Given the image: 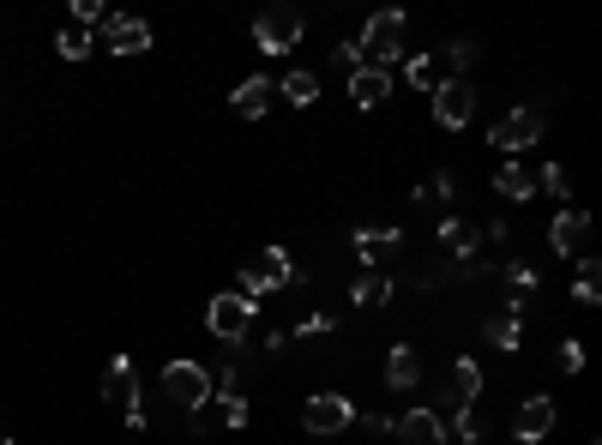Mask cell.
<instances>
[{"label":"cell","mask_w":602,"mask_h":445,"mask_svg":"<svg viewBox=\"0 0 602 445\" xmlns=\"http://www.w3.org/2000/svg\"><path fill=\"white\" fill-rule=\"evenodd\" d=\"M349 422H356V409H349V397H337V392H319V397H307V404H302V427L314 439L344 434Z\"/></svg>","instance_id":"cell-9"},{"label":"cell","mask_w":602,"mask_h":445,"mask_svg":"<svg viewBox=\"0 0 602 445\" xmlns=\"http://www.w3.org/2000/svg\"><path fill=\"white\" fill-rule=\"evenodd\" d=\"M356 55H362V67H379V72H386V67L404 55V12H374V19L362 24Z\"/></svg>","instance_id":"cell-2"},{"label":"cell","mask_w":602,"mask_h":445,"mask_svg":"<svg viewBox=\"0 0 602 445\" xmlns=\"http://www.w3.org/2000/svg\"><path fill=\"white\" fill-rule=\"evenodd\" d=\"M536 139H542V115L536 109H506L501 121L488 127V145H494V151H506V157L531 151Z\"/></svg>","instance_id":"cell-8"},{"label":"cell","mask_w":602,"mask_h":445,"mask_svg":"<svg viewBox=\"0 0 602 445\" xmlns=\"http://www.w3.org/2000/svg\"><path fill=\"white\" fill-rule=\"evenodd\" d=\"M596 295H602V265L584 254V259H579V284H572V301H579V307H596Z\"/></svg>","instance_id":"cell-23"},{"label":"cell","mask_w":602,"mask_h":445,"mask_svg":"<svg viewBox=\"0 0 602 445\" xmlns=\"http://www.w3.org/2000/svg\"><path fill=\"white\" fill-rule=\"evenodd\" d=\"M482 332H488V344H494V349H506V355L524 344V319H519V314H494L488 325H482Z\"/></svg>","instance_id":"cell-22"},{"label":"cell","mask_w":602,"mask_h":445,"mask_svg":"<svg viewBox=\"0 0 602 445\" xmlns=\"http://www.w3.org/2000/svg\"><path fill=\"white\" fill-rule=\"evenodd\" d=\"M506 289H512V301H531V295H536V271H531V265H506Z\"/></svg>","instance_id":"cell-27"},{"label":"cell","mask_w":602,"mask_h":445,"mask_svg":"<svg viewBox=\"0 0 602 445\" xmlns=\"http://www.w3.org/2000/svg\"><path fill=\"white\" fill-rule=\"evenodd\" d=\"M386 277H379V271H362L356 277V284H349V301H356V307H374V301H386Z\"/></svg>","instance_id":"cell-25"},{"label":"cell","mask_w":602,"mask_h":445,"mask_svg":"<svg viewBox=\"0 0 602 445\" xmlns=\"http://www.w3.org/2000/svg\"><path fill=\"white\" fill-rule=\"evenodd\" d=\"M476 55H482V49H476V42H470V37H458V42H446V61H452V79H464V72L476 67Z\"/></svg>","instance_id":"cell-26"},{"label":"cell","mask_w":602,"mask_h":445,"mask_svg":"<svg viewBox=\"0 0 602 445\" xmlns=\"http://www.w3.org/2000/svg\"><path fill=\"white\" fill-rule=\"evenodd\" d=\"M536 181L549 187V192H561V199H566V192H572V175H566V162H549V169H542Z\"/></svg>","instance_id":"cell-28"},{"label":"cell","mask_w":602,"mask_h":445,"mask_svg":"<svg viewBox=\"0 0 602 445\" xmlns=\"http://www.w3.org/2000/svg\"><path fill=\"white\" fill-rule=\"evenodd\" d=\"M0 445H12V434H0Z\"/></svg>","instance_id":"cell-34"},{"label":"cell","mask_w":602,"mask_h":445,"mask_svg":"<svg viewBox=\"0 0 602 445\" xmlns=\"http://www.w3.org/2000/svg\"><path fill=\"white\" fill-rule=\"evenodd\" d=\"M494 192H501V199H531V192H536V175L531 169H519V162H506V169L501 175H494Z\"/></svg>","instance_id":"cell-21"},{"label":"cell","mask_w":602,"mask_h":445,"mask_svg":"<svg viewBox=\"0 0 602 445\" xmlns=\"http://www.w3.org/2000/svg\"><path fill=\"white\" fill-rule=\"evenodd\" d=\"M247 422V397H224V427H241Z\"/></svg>","instance_id":"cell-32"},{"label":"cell","mask_w":602,"mask_h":445,"mask_svg":"<svg viewBox=\"0 0 602 445\" xmlns=\"http://www.w3.org/2000/svg\"><path fill=\"white\" fill-rule=\"evenodd\" d=\"M434 121L440 127H446V132H458V127H470V121H476V85H470V79H434Z\"/></svg>","instance_id":"cell-5"},{"label":"cell","mask_w":602,"mask_h":445,"mask_svg":"<svg viewBox=\"0 0 602 445\" xmlns=\"http://www.w3.org/2000/svg\"><path fill=\"white\" fill-rule=\"evenodd\" d=\"M446 397H452L458 409H470V404L482 397V367L470 362V355H464V362H452V385H446Z\"/></svg>","instance_id":"cell-19"},{"label":"cell","mask_w":602,"mask_h":445,"mask_svg":"<svg viewBox=\"0 0 602 445\" xmlns=\"http://www.w3.org/2000/svg\"><path fill=\"white\" fill-rule=\"evenodd\" d=\"M561 367H584V349L579 344H561Z\"/></svg>","instance_id":"cell-33"},{"label":"cell","mask_w":602,"mask_h":445,"mask_svg":"<svg viewBox=\"0 0 602 445\" xmlns=\"http://www.w3.org/2000/svg\"><path fill=\"white\" fill-rule=\"evenodd\" d=\"M289 277H296V271H289V254H284V247H266V254H254V259L241 265L235 295H241V301H259V295H277Z\"/></svg>","instance_id":"cell-3"},{"label":"cell","mask_w":602,"mask_h":445,"mask_svg":"<svg viewBox=\"0 0 602 445\" xmlns=\"http://www.w3.org/2000/svg\"><path fill=\"white\" fill-rule=\"evenodd\" d=\"M272 102H277V85L272 79H241V85H235V97H229V109L241 115V121H259Z\"/></svg>","instance_id":"cell-15"},{"label":"cell","mask_w":602,"mask_h":445,"mask_svg":"<svg viewBox=\"0 0 602 445\" xmlns=\"http://www.w3.org/2000/svg\"><path fill=\"white\" fill-rule=\"evenodd\" d=\"M277 97H284V102H296V109H314V97H319V79H314V72H289V79L277 85Z\"/></svg>","instance_id":"cell-24"},{"label":"cell","mask_w":602,"mask_h":445,"mask_svg":"<svg viewBox=\"0 0 602 445\" xmlns=\"http://www.w3.org/2000/svg\"><path fill=\"white\" fill-rule=\"evenodd\" d=\"M102 397H109V409H121L134 427H145V409H139V367H134V355H115V362H109Z\"/></svg>","instance_id":"cell-7"},{"label":"cell","mask_w":602,"mask_h":445,"mask_svg":"<svg viewBox=\"0 0 602 445\" xmlns=\"http://www.w3.org/2000/svg\"><path fill=\"white\" fill-rule=\"evenodd\" d=\"M386 385H392V392H416V385H422V355L409 344H398L386 355Z\"/></svg>","instance_id":"cell-18"},{"label":"cell","mask_w":602,"mask_h":445,"mask_svg":"<svg viewBox=\"0 0 602 445\" xmlns=\"http://www.w3.org/2000/svg\"><path fill=\"white\" fill-rule=\"evenodd\" d=\"M302 31H307V24H302V12H296V7H266V12L254 19V42H259V55H289V49L302 42Z\"/></svg>","instance_id":"cell-6"},{"label":"cell","mask_w":602,"mask_h":445,"mask_svg":"<svg viewBox=\"0 0 602 445\" xmlns=\"http://www.w3.org/2000/svg\"><path fill=\"white\" fill-rule=\"evenodd\" d=\"M554 434V397H524L519 409H512V439L519 445H542Z\"/></svg>","instance_id":"cell-11"},{"label":"cell","mask_w":602,"mask_h":445,"mask_svg":"<svg viewBox=\"0 0 602 445\" xmlns=\"http://www.w3.org/2000/svg\"><path fill=\"white\" fill-rule=\"evenodd\" d=\"M332 67H344V72H356V67H362V55H356V42H337V49H332Z\"/></svg>","instance_id":"cell-31"},{"label":"cell","mask_w":602,"mask_h":445,"mask_svg":"<svg viewBox=\"0 0 602 445\" xmlns=\"http://www.w3.org/2000/svg\"><path fill=\"white\" fill-rule=\"evenodd\" d=\"M102 49L109 55H145L151 49V24L127 19V12H102Z\"/></svg>","instance_id":"cell-10"},{"label":"cell","mask_w":602,"mask_h":445,"mask_svg":"<svg viewBox=\"0 0 602 445\" xmlns=\"http://www.w3.org/2000/svg\"><path fill=\"white\" fill-rule=\"evenodd\" d=\"M205 325H211V337L224 349H241L247 332H254V301H241V295H217V301L205 307Z\"/></svg>","instance_id":"cell-4"},{"label":"cell","mask_w":602,"mask_h":445,"mask_svg":"<svg viewBox=\"0 0 602 445\" xmlns=\"http://www.w3.org/2000/svg\"><path fill=\"white\" fill-rule=\"evenodd\" d=\"M392 434H398V445H446L452 427L440 422V409H404L392 422Z\"/></svg>","instance_id":"cell-12"},{"label":"cell","mask_w":602,"mask_h":445,"mask_svg":"<svg viewBox=\"0 0 602 445\" xmlns=\"http://www.w3.org/2000/svg\"><path fill=\"white\" fill-rule=\"evenodd\" d=\"M440 247H446L458 265H476V247H482V229L476 222H464V217H446L440 222Z\"/></svg>","instance_id":"cell-14"},{"label":"cell","mask_w":602,"mask_h":445,"mask_svg":"<svg viewBox=\"0 0 602 445\" xmlns=\"http://www.w3.org/2000/svg\"><path fill=\"white\" fill-rule=\"evenodd\" d=\"M55 49H61V61H85V55L97 49V37H91V24H79V19H67L61 24V37H55Z\"/></svg>","instance_id":"cell-20"},{"label":"cell","mask_w":602,"mask_h":445,"mask_svg":"<svg viewBox=\"0 0 602 445\" xmlns=\"http://www.w3.org/2000/svg\"><path fill=\"white\" fill-rule=\"evenodd\" d=\"M157 392H164V404H169V409L199 415L205 404H211V374H205L199 362H169V367H164V385H157Z\"/></svg>","instance_id":"cell-1"},{"label":"cell","mask_w":602,"mask_h":445,"mask_svg":"<svg viewBox=\"0 0 602 445\" xmlns=\"http://www.w3.org/2000/svg\"><path fill=\"white\" fill-rule=\"evenodd\" d=\"M349 97H356L362 109H379V102L392 97V72H379V67H356V72H349Z\"/></svg>","instance_id":"cell-17"},{"label":"cell","mask_w":602,"mask_h":445,"mask_svg":"<svg viewBox=\"0 0 602 445\" xmlns=\"http://www.w3.org/2000/svg\"><path fill=\"white\" fill-rule=\"evenodd\" d=\"M404 254V229H356V259L379 265V259H398Z\"/></svg>","instance_id":"cell-16"},{"label":"cell","mask_w":602,"mask_h":445,"mask_svg":"<svg viewBox=\"0 0 602 445\" xmlns=\"http://www.w3.org/2000/svg\"><path fill=\"white\" fill-rule=\"evenodd\" d=\"M452 434H458L464 445H476V439H482V422H476V409H458V427H452Z\"/></svg>","instance_id":"cell-30"},{"label":"cell","mask_w":602,"mask_h":445,"mask_svg":"<svg viewBox=\"0 0 602 445\" xmlns=\"http://www.w3.org/2000/svg\"><path fill=\"white\" fill-rule=\"evenodd\" d=\"M409 85H416V91H434V61L428 55H409Z\"/></svg>","instance_id":"cell-29"},{"label":"cell","mask_w":602,"mask_h":445,"mask_svg":"<svg viewBox=\"0 0 602 445\" xmlns=\"http://www.w3.org/2000/svg\"><path fill=\"white\" fill-rule=\"evenodd\" d=\"M549 247H554L561 259L584 254V247H591V217H584V211H561V217L549 222Z\"/></svg>","instance_id":"cell-13"}]
</instances>
